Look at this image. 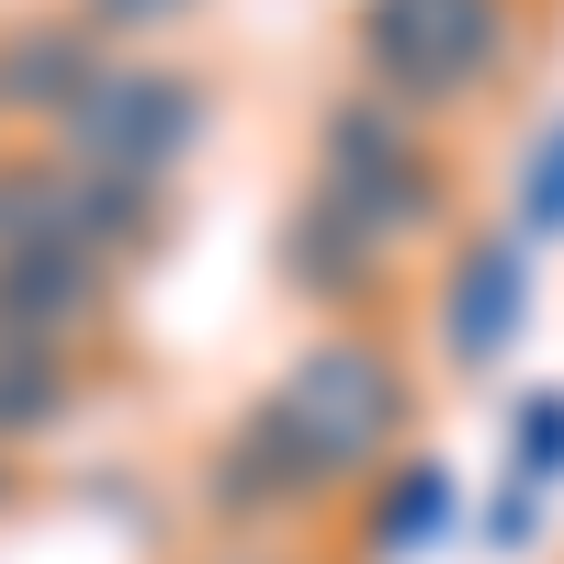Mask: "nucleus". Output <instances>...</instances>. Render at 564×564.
I'll list each match as a JSON object with an SVG mask.
<instances>
[{"mask_svg": "<svg viewBox=\"0 0 564 564\" xmlns=\"http://www.w3.org/2000/svg\"><path fill=\"white\" fill-rule=\"evenodd\" d=\"M0 497H12V452H0Z\"/></svg>", "mask_w": 564, "mask_h": 564, "instance_id": "nucleus-15", "label": "nucleus"}, {"mask_svg": "<svg viewBox=\"0 0 564 564\" xmlns=\"http://www.w3.org/2000/svg\"><path fill=\"white\" fill-rule=\"evenodd\" d=\"M305 193L395 260L406 238H430V226H441V159H430V124H417L395 90L361 79L350 102L316 124V181H305Z\"/></svg>", "mask_w": 564, "mask_h": 564, "instance_id": "nucleus-2", "label": "nucleus"}, {"mask_svg": "<svg viewBox=\"0 0 564 564\" xmlns=\"http://www.w3.org/2000/svg\"><path fill=\"white\" fill-rule=\"evenodd\" d=\"M452 520V475L441 463H406V475H384V497H372V553H430Z\"/></svg>", "mask_w": 564, "mask_h": 564, "instance_id": "nucleus-11", "label": "nucleus"}, {"mask_svg": "<svg viewBox=\"0 0 564 564\" xmlns=\"http://www.w3.org/2000/svg\"><path fill=\"white\" fill-rule=\"evenodd\" d=\"M102 305H113L102 260H0V327H23V339L79 350L90 327H102Z\"/></svg>", "mask_w": 564, "mask_h": 564, "instance_id": "nucleus-7", "label": "nucleus"}, {"mask_svg": "<svg viewBox=\"0 0 564 564\" xmlns=\"http://www.w3.org/2000/svg\"><path fill=\"white\" fill-rule=\"evenodd\" d=\"M520 215H531V238H564V124L531 148V181H520Z\"/></svg>", "mask_w": 564, "mask_h": 564, "instance_id": "nucleus-12", "label": "nucleus"}, {"mask_svg": "<svg viewBox=\"0 0 564 564\" xmlns=\"http://www.w3.org/2000/svg\"><path fill=\"white\" fill-rule=\"evenodd\" d=\"M148 238H159V204L90 181L68 148L57 159H0V260H102L113 271Z\"/></svg>", "mask_w": 564, "mask_h": 564, "instance_id": "nucleus-5", "label": "nucleus"}, {"mask_svg": "<svg viewBox=\"0 0 564 564\" xmlns=\"http://www.w3.org/2000/svg\"><path fill=\"white\" fill-rule=\"evenodd\" d=\"M520 475H564V395L520 406Z\"/></svg>", "mask_w": 564, "mask_h": 564, "instance_id": "nucleus-13", "label": "nucleus"}, {"mask_svg": "<svg viewBox=\"0 0 564 564\" xmlns=\"http://www.w3.org/2000/svg\"><path fill=\"white\" fill-rule=\"evenodd\" d=\"M45 417H68V350L57 339H23V327H0V452Z\"/></svg>", "mask_w": 564, "mask_h": 564, "instance_id": "nucleus-10", "label": "nucleus"}, {"mask_svg": "<svg viewBox=\"0 0 564 564\" xmlns=\"http://www.w3.org/2000/svg\"><path fill=\"white\" fill-rule=\"evenodd\" d=\"M90 45L68 34V23H23V34H0V113H57L68 124V102L90 90Z\"/></svg>", "mask_w": 564, "mask_h": 564, "instance_id": "nucleus-9", "label": "nucleus"}, {"mask_svg": "<svg viewBox=\"0 0 564 564\" xmlns=\"http://www.w3.org/2000/svg\"><path fill=\"white\" fill-rule=\"evenodd\" d=\"M170 12H193V0H90V23H124V34H148V23H170Z\"/></svg>", "mask_w": 564, "mask_h": 564, "instance_id": "nucleus-14", "label": "nucleus"}, {"mask_svg": "<svg viewBox=\"0 0 564 564\" xmlns=\"http://www.w3.org/2000/svg\"><path fill=\"white\" fill-rule=\"evenodd\" d=\"M193 135H204V90L159 68V57H113V68H90V90L68 102V159L90 181H113V193H170V170L193 159Z\"/></svg>", "mask_w": 564, "mask_h": 564, "instance_id": "nucleus-3", "label": "nucleus"}, {"mask_svg": "<svg viewBox=\"0 0 564 564\" xmlns=\"http://www.w3.org/2000/svg\"><path fill=\"white\" fill-rule=\"evenodd\" d=\"M508 57V0H361V68L406 113L475 102Z\"/></svg>", "mask_w": 564, "mask_h": 564, "instance_id": "nucleus-4", "label": "nucleus"}, {"mask_svg": "<svg viewBox=\"0 0 564 564\" xmlns=\"http://www.w3.org/2000/svg\"><path fill=\"white\" fill-rule=\"evenodd\" d=\"M520 316H531V249L520 238H475L452 260V294H441V350L463 372H486L508 339H520Z\"/></svg>", "mask_w": 564, "mask_h": 564, "instance_id": "nucleus-6", "label": "nucleus"}, {"mask_svg": "<svg viewBox=\"0 0 564 564\" xmlns=\"http://www.w3.org/2000/svg\"><path fill=\"white\" fill-rule=\"evenodd\" d=\"M406 372L384 339H361V327H339V339H316L282 384L260 395V430L305 463V486H361V475H384L395 441H406Z\"/></svg>", "mask_w": 564, "mask_h": 564, "instance_id": "nucleus-1", "label": "nucleus"}, {"mask_svg": "<svg viewBox=\"0 0 564 564\" xmlns=\"http://www.w3.org/2000/svg\"><path fill=\"white\" fill-rule=\"evenodd\" d=\"M282 271H294L305 294H327V305H361V294H384V249H372L361 226H339L316 193L294 204V226H282Z\"/></svg>", "mask_w": 564, "mask_h": 564, "instance_id": "nucleus-8", "label": "nucleus"}]
</instances>
